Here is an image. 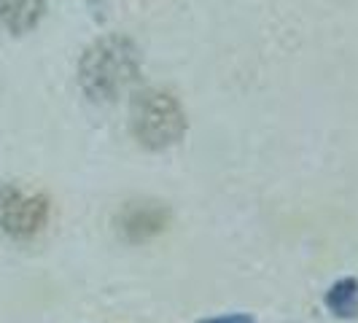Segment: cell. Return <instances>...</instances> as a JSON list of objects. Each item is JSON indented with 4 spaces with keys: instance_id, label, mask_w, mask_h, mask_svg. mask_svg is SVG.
<instances>
[{
    "instance_id": "obj_6",
    "label": "cell",
    "mask_w": 358,
    "mask_h": 323,
    "mask_svg": "<svg viewBox=\"0 0 358 323\" xmlns=\"http://www.w3.org/2000/svg\"><path fill=\"white\" fill-rule=\"evenodd\" d=\"M323 302L337 318H358V278H342L326 291Z\"/></svg>"
},
{
    "instance_id": "obj_1",
    "label": "cell",
    "mask_w": 358,
    "mask_h": 323,
    "mask_svg": "<svg viewBox=\"0 0 358 323\" xmlns=\"http://www.w3.org/2000/svg\"><path fill=\"white\" fill-rule=\"evenodd\" d=\"M141 73V52L127 36H103L78 59V87L92 103H116Z\"/></svg>"
},
{
    "instance_id": "obj_5",
    "label": "cell",
    "mask_w": 358,
    "mask_h": 323,
    "mask_svg": "<svg viewBox=\"0 0 358 323\" xmlns=\"http://www.w3.org/2000/svg\"><path fill=\"white\" fill-rule=\"evenodd\" d=\"M46 3L49 0H0V24L11 36H24L41 24Z\"/></svg>"
},
{
    "instance_id": "obj_4",
    "label": "cell",
    "mask_w": 358,
    "mask_h": 323,
    "mask_svg": "<svg viewBox=\"0 0 358 323\" xmlns=\"http://www.w3.org/2000/svg\"><path fill=\"white\" fill-rule=\"evenodd\" d=\"M113 224H116V232L122 240L141 245V243L159 237L167 229L170 210L164 202H157V199H132V202L122 205Z\"/></svg>"
},
{
    "instance_id": "obj_3",
    "label": "cell",
    "mask_w": 358,
    "mask_h": 323,
    "mask_svg": "<svg viewBox=\"0 0 358 323\" xmlns=\"http://www.w3.org/2000/svg\"><path fill=\"white\" fill-rule=\"evenodd\" d=\"M52 202L43 192L24 189L19 183H6L0 189V229L6 237L27 243L49 227Z\"/></svg>"
},
{
    "instance_id": "obj_2",
    "label": "cell",
    "mask_w": 358,
    "mask_h": 323,
    "mask_svg": "<svg viewBox=\"0 0 358 323\" xmlns=\"http://www.w3.org/2000/svg\"><path fill=\"white\" fill-rule=\"evenodd\" d=\"M186 110L170 92L148 87L129 103V132L148 151H164L186 135Z\"/></svg>"
},
{
    "instance_id": "obj_7",
    "label": "cell",
    "mask_w": 358,
    "mask_h": 323,
    "mask_svg": "<svg viewBox=\"0 0 358 323\" xmlns=\"http://www.w3.org/2000/svg\"><path fill=\"white\" fill-rule=\"evenodd\" d=\"M197 323H256L248 313H232V315H215V318H205Z\"/></svg>"
}]
</instances>
